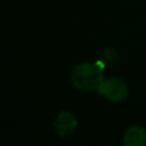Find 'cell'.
<instances>
[{
	"instance_id": "1",
	"label": "cell",
	"mask_w": 146,
	"mask_h": 146,
	"mask_svg": "<svg viewBox=\"0 0 146 146\" xmlns=\"http://www.w3.org/2000/svg\"><path fill=\"white\" fill-rule=\"evenodd\" d=\"M104 68L97 63H80L75 65L71 73L72 84L82 91H97L103 83Z\"/></svg>"
},
{
	"instance_id": "2",
	"label": "cell",
	"mask_w": 146,
	"mask_h": 146,
	"mask_svg": "<svg viewBox=\"0 0 146 146\" xmlns=\"http://www.w3.org/2000/svg\"><path fill=\"white\" fill-rule=\"evenodd\" d=\"M97 91L108 100L120 103L128 96V86L121 78L112 76L104 80Z\"/></svg>"
},
{
	"instance_id": "3",
	"label": "cell",
	"mask_w": 146,
	"mask_h": 146,
	"mask_svg": "<svg viewBox=\"0 0 146 146\" xmlns=\"http://www.w3.org/2000/svg\"><path fill=\"white\" fill-rule=\"evenodd\" d=\"M76 127H78V120L75 115L71 112H66V111L60 112L54 121V129L56 133L63 138L71 136L75 131Z\"/></svg>"
},
{
	"instance_id": "4",
	"label": "cell",
	"mask_w": 146,
	"mask_h": 146,
	"mask_svg": "<svg viewBox=\"0 0 146 146\" xmlns=\"http://www.w3.org/2000/svg\"><path fill=\"white\" fill-rule=\"evenodd\" d=\"M123 144L125 146H145L146 130L141 125L129 127L123 135Z\"/></svg>"
},
{
	"instance_id": "5",
	"label": "cell",
	"mask_w": 146,
	"mask_h": 146,
	"mask_svg": "<svg viewBox=\"0 0 146 146\" xmlns=\"http://www.w3.org/2000/svg\"><path fill=\"white\" fill-rule=\"evenodd\" d=\"M117 59H119V54L115 51V49H113V48H105L102 51V55H100L99 60H97L96 63L102 68H105V66H108V65L114 64Z\"/></svg>"
}]
</instances>
